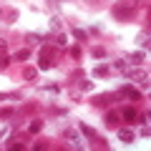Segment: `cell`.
Masks as SVG:
<instances>
[{"label": "cell", "instance_id": "1", "mask_svg": "<svg viewBox=\"0 0 151 151\" xmlns=\"http://www.w3.org/2000/svg\"><path fill=\"white\" fill-rule=\"evenodd\" d=\"M139 0H119L116 5L111 8V15L116 18L119 23H129L136 18V13H139Z\"/></svg>", "mask_w": 151, "mask_h": 151}, {"label": "cell", "instance_id": "2", "mask_svg": "<svg viewBox=\"0 0 151 151\" xmlns=\"http://www.w3.org/2000/svg\"><path fill=\"white\" fill-rule=\"evenodd\" d=\"M116 98H121V93H98V96L91 98V103H93L96 108H106L108 103H113Z\"/></svg>", "mask_w": 151, "mask_h": 151}, {"label": "cell", "instance_id": "3", "mask_svg": "<svg viewBox=\"0 0 151 151\" xmlns=\"http://www.w3.org/2000/svg\"><path fill=\"white\" fill-rule=\"evenodd\" d=\"M121 119H124L129 126H134V124H139V121H136V119H139V111H136L134 106H126L124 111H121Z\"/></svg>", "mask_w": 151, "mask_h": 151}, {"label": "cell", "instance_id": "4", "mask_svg": "<svg viewBox=\"0 0 151 151\" xmlns=\"http://www.w3.org/2000/svg\"><path fill=\"white\" fill-rule=\"evenodd\" d=\"M121 98H129V101H141V91H136L134 86H121Z\"/></svg>", "mask_w": 151, "mask_h": 151}, {"label": "cell", "instance_id": "5", "mask_svg": "<svg viewBox=\"0 0 151 151\" xmlns=\"http://www.w3.org/2000/svg\"><path fill=\"white\" fill-rule=\"evenodd\" d=\"M48 43H53V45H58V48H60V45H65V43H68V35H65L63 30L50 33V40H48Z\"/></svg>", "mask_w": 151, "mask_h": 151}, {"label": "cell", "instance_id": "6", "mask_svg": "<svg viewBox=\"0 0 151 151\" xmlns=\"http://www.w3.org/2000/svg\"><path fill=\"white\" fill-rule=\"evenodd\" d=\"M119 139L124 141V144H134L136 136H134V131H131L129 126H121V129H119Z\"/></svg>", "mask_w": 151, "mask_h": 151}, {"label": "cell", "instance_id": "7", "mask_svg": "<svg viewBox=\"0 0 151 151\" xmlns=\"http://www.w3.org/2000/svg\"><path fill=\"white\" fill-rule=\"evenodd\" d=\"M146 60V50H134V53L129 55V63L131 65H141Z\"/></svg>", "mask_w": 151, "mask_h": 151}, {"label": "cell", "instance_id": "8", "mask_svg": "<svg viewBox=\"0 0 151 151\" xmlns=\"http://www.w3.org/2000/svg\"><path fill=\"white\" fill-rule=\"evenodd\" d=\"M119 121H121V113L119 111H108L106 113V126H111V129H113V126H119Z\"/></svg>", "mask_w": 151, "mask_h": 151}, {"label": "cell", "instance_id": "9", "mask_svg": "<svg viewBox=\"0 0 151 151\" xmlns=\"http://www.w3.org/2000/svg\"><path fill=\"white\" fill-rule=\"evenodd\" d=\"M0 101H5V103H18V101H23V96L18 91H13V93H0Z\"/></svg>", "mask_w": 151, "mask_h": 151}, {"label": "cell", "instance_id": "10", "mask_svg": "<svg viewBox=\"0 0 151 151\" xmlns=\"http://www.w3.org/2000/svg\"><path fill=\"white\" fill-rule=\"evenodd\" d=\"M40 131H43V121H40V119H33L30 126H28V134H40Z\"/></svg>", "mask_w": 151, "mask_h": 151}, {"label": "cell", "instance_id": "11", "mask_svg": "<svg viewBox=\"0 0 151 151\" xmlns=\"http://www.w3.org/2000/svg\"><path fill=\"white\" fill-rule=\"evenodd\" d=\"M136 43H139V48H141V50H146V48H149V30L139 33V38H136Z\"/></svg>", "mask_w": 151, "mask_h": 151}, {"label": "cell", "instance_id": "12", "mask_svg": "<svg viewBox=\"0 0 151 151\" xmlns=\"http://www.w3.org/2000/svg\"><path fill=\"white\" fill-rule=\"evenodd\" d=\"M60 25H63V20H60V15H53L50 18V33H58Z\"/></svg>", "mask_w": 151, "mask_h": 151}, {"label": "cell", "instance_id": "13", "mask_svg": "<svg viewBox=\"0 0 151 151\" xmlns=\"http://www.w3.org/2000/svg\"><path fill=\"white\" fill-rule=\"evenodd\" d=\"M28 58H30V50H28V48L15 50V55H13V60H28Z\"/></svg>", "mask_w": 151, "mask_h": 151}, {"label": "cell", "instance_id": "14", "mask_svg": "<svg viewBox=\"0 0 151 151\" xmlns=\"http://www.w3.org/2000/svg\"><path fill=\"white\" fill-rule=\"evenodd\" d=\"M70 33H73V38H76V40H81V43H83V40H86V38H88V33L83 30V28H73V30H70Z\"/></svg>", "mask_w": 151, "mask_h": 151}, {"label": "cell", "instance_id": "15", "mask_svg": "<svg viewBox=\"0 0 151 151\" xmlns=\"http://www.w3.org/2000/svg\"><path fill=\"white\" fill-rule=\"evenodd\" d=\"M35 76H38V68H23V78L25 81H35Z\"/></svg>", "mask_w": 151, "mask_h": 151}, {"label": "cell", "instance_id": "16", "mask_svg": "<svg viewBox=\"0 0 151 151\" xmlns=\"http://www.w3.org/2000/svg\"><path fill=\"white\" fill-rule=\"evenodd\" d=\"M81 134H83V136H88V139H93V136H98V134H96V129H91L88 124H81Z\"/></svg>", "mask_w": 151, "mask_h": 151}, {"label": "cell", "instance_id": "17", "mask_svg": "<svg viewBox=\"0 0 151 151\" xmlns=\"http://www.w3.org/2000/svg\"><path fill=\"white\" fill-rule=\"evenodd\" d=\"M106 73H108V65L106 63H101V65L93 68V76H96V78H101V76H106Z\"/></svg>", "mask_w": 151, "mask_h": 151}, {"label": "cell", "instance_id": "18", "mask_svg": "<svg viewBox=\"0 0 151 151\" xmlns=\"http://www.w3.org/2000/svg\"><path fill=\"white\" fill-rule=\"evenodd\" d=\"M91 53H93V58H106V55H108V53H106V48H101V45H96Z\"/></svg>", "mask_w": 151, "mask_h": 151}, {"label": "cell", "instance_id": "19", "mask_svg": "<svg viewBox=\"0 0 151 151\" xmlns=\"http://www.w3.org/2000/svg\"><path fill=\"white\" fill-rule=\"evenodd\" d=\"M15 116V108H0V119H13Z\"/></svg>", "mask_w": 151, "mask_h": 151}, {"label": "cell", "instance_id": "20", "mask_svg": "<svg viewBox=\"0 0 151 151\" xmlns=\"http://www.w3.org/2000/svg\"><path fill=\"white\" fill-rule=\"evenodd\" d=\"M113 68H116V70H126V68H129V60H113Z\"/></svg>", "mask_w": 151, "mask_h": 151}, {"label": "cell", "instance_id": "21", "mask_svg": "<svg viewBox=\"0 0 151 151\" xmlns=\"http://www.w3.org/2000/svg\"><path fill=\"white\" fill-rule=\"evenodd\" d=\"M10 60H13V58H8V55H3V53H0V70H5L8 65H10Z\"/></svg>", "mask_w": 151, "mask_h": 151}, {"label": "cell", "instance_id": "22", "mask_svg": "<svg viewBox=\"0 0 151 151\" xmlns=\"http://www.w3.org/2000/svg\"><path fill=\"white\" fill-rule=\"evenodd\" d=\"M81 91H93V81H78Z\"/></svg>", "mask_w": 151, "mask_h": 151}, {"label": "cell", "instance_id": "23", "mask_svg": "<svg viewBox=\"0 0 151 151\" xmlns=\"http://www.w3.org/2000/svg\"><path fill=\"white\" fill-rule=\"evenodd\" d=\"M70 55L78 60V58H81V48H78V45H76V48H70Z\"/></svg>", "mask_w": 151, "mask_h": 151}, {"label": "cell", "instance_id": "24", "mask_svg": "<svg viewBox=\"0 0 151 151\" xmlns=\"http://www.w3.org/2000/svg\"><path fill=\"white\" fill-rule=\"evenodd\" d=\"M141 136H144V139L149 136V124H141Z\"/></svg>", "mask_w": 151, "mask_h": 151}, {"label": "cell", "instance_id": "25", "mask_svg": "<svg viewBox=\"0 0 151 151\" xmlns=\"http://www.w3.org/2000/svg\"><path fill=\"white\" fill-rule=\"evenodd\" d=\"M15 18H18V13H15V10L8 13V23H15Z\"/></svg>", "mask_w": 151, "mask_h": 151}, {"label": "cell", "instance_id": "26", "mask_svg": "<svg viewBox=\"0 0 151 151\" xmlns=\"http://www.w3.org/2000/svg\"><path fill=\"white\" fill-rule=\"evenodd\" d=\"M88 33H91V35H98V33H101V25H91V30H88Z\"/></svg>", "mask_w": 151, "mask_h": 151}, {"label": "cell", "instance_id": "27", "mask_svg": "<svg viewBox=\"0 0 151 151\" xmlns=\"http://www.w3.org/2000/svg\"><path fill=\"white\" fill-rule=\"evenodd\" d=\"M5 48H8V40H3V38H0V53H3Z\"/></svg>", "mask_w": 151, "mask_h": 151}, {"label": "cell", "instance_id": "28", "mask_svg": "<svg viewBox=\"0 0 151 151\" xmlns=\"http://www.w3.org/2000/svg\"><path fill=\"white\" fill-rule=\"evenodd\" d=\"M45 3H55V0H45Z\"/></svg>", "mask_w": 151, "mask_h": 151}]
</instances>
